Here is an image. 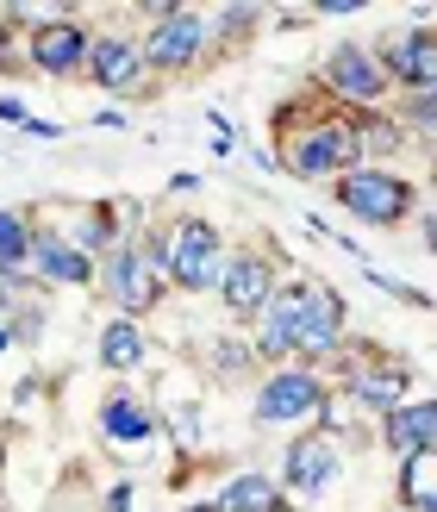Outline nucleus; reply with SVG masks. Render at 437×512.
Listing matches in <instances>:
<instances>
[{"mask_svg":"<svg viewBox=\"0 0 437 512\" xmlns=\"http://www.w3.org/2000/svg\"><path fill=\"white\" fill-rule=\"evenodd\" d=\"M0 119H7V125H19V132H25V119H32V107H19V100H7V94H0Z\"/></svg>","mask_w":437,"mask_h":512,"instance_id":"nucleus-31","label":"nucleus"},{"mask_svg":"<svg viewBox=\"0 0 437 512\" xmlns=\"http://www.w3.org/2000/svg\"><path fill=\"white\" fill-rule=\"evenodd\" d=\"M150 363V331L138 319H100V369H107L113 381H132L138 369Z\"/></svg>","mask_w":437,"mask_h":512,"instance_id":"nucleus-20","label":"nucleus"},{"mask_svg":"<svg viewBox=\"0 0 437 512\" xmlns=\"http://www.w3.org/2000/svg\"><path fill=\"white\" fill-rule=\"evenodd\" d=\"M94 425H100V444H107L113 456H150L163 438V419H157V400H150L144 388H132V381H113L107 394H100L94 406Z\"/></svg>","mask_w":437,"mask_h":512,"instance_id":"nucleus-10","label":"nucleus"},{"mask_svg":"<svg viewBox=\"0 0 437 512\" xmlns=\"http://www.w3.org/2000/svg\"><path fill=\"white\" fill-rule=\"evenodd\" d=\"M350 338V306L344 294L331 288L325 275H306V319H300V338H294V363L306 369H325L338 344Z\"/></svg>","mask_w":437,"mask_h":512,"instance_id":"nucleus-12","label":"nucleus"},{"mask_svg":"<svg viewBox=\"0 0 437 512\" xmlns=\"http://www.w3.org/2000/svg\"><path fill=\"white\" fill-rule=\"evenodd\" d=\"M25 269H32V281H44V288H94V256H82L57 225H44L32 213V256H25Z\"/></svg>","mask_w":437,"mask_h":512,"instance_id":"nucleus-17","label":"nucleus"},{"mask_svg":"<svg viewBox=\"0 0 437 512\" xmlns=\"http://www.w3.org/2000/svg\"><path fill=\"white\" fill-rule=\"evenodd\" d=\"M269 25H281V32H300V25H313V13H306V7H281V13H269Z\"/></svg>","mask_w":437,"mask_h":512,"instance_id":"nucleus-29","label":"nucleus"},{"mask_svg":"<svg viewBox=\"0 0 437 512\" xmlns=\"http://www.w3.org/2000/svg\"><path fill=\"white\" fill-rule=\"evenodd\" d=\"M0 75H25V32L0 19Z\"/></svg>","mask_w":437,"mask_h":512,"instance_id":"nucleus-27","label":"nucleus"},{"mask_svg":"<svg viewBox=\"0 0 437 512\" xmlns=\"http://www.w3.org/2000/svg\"><path fill=\"white\" fill-rule=\"evenodd\" d=\"M394 512H400V506H394Z\"/></svg>","mask_w":437,"mask_h":512,"instance_id":"nucleus-37","label":"nucleus"},{"mask_svg":"<svg viewBox=\"0 0 437 512\" xmlns=\"http://www.w3.org/2000/svg\"><path fill=\"white\" fill-rule=\"evenodd\" d=\"M269 138L281 144V169H288L294 182H338L344 169L363 163V157H356L350 113H344L319 82H300L294 94L275 100Z\"/></svg>","mask_w":437,"mask_h":512,"instance_id":"nucleus-1","label":"nucleus"},{"mask_svg":"<svg viewBox=\"0 0 437 512\" xmlns=\"http://www.w3.org/2000/svg\"><path fill=\"white\" fill-rule=\"evenodd\" d=\"M394 500H400V512H437V450L400 456V469H394Z\"/></svg>","mask_w":437,"mask_h":512,"instance_id":"nucleus-22","label":"nucleus"},{"mask_svg":"<svg viewBox=\"0 0 437 512\" xmlns=\"http://www.w3.org/2000/svg\"><path fill=\"white\" fill-rule=\"evenodd\" d=\"M313 82H319L331 100H338L344 113H375V107H388V100H394V82L381 75L375 50L356 44V38H344V44L325 50L319 69H313Z\"/></svg>","mask_w":437,"mask_h":512,"instance_id":"nucleus-7","label":"nucleus"},{"mask_svg":"<svg viewBox=\"0 0 437 512\" xmlns=\"http://www.w3.org/2000/svg\"><path fill=\"white\" fill-rule=\"evenodd\" d=\"M269 25V7H256V0H231V7H213L207 13V32H213V57H225V50L250 44L256 32Z\"/></svg>","mask_w":437,"mask_h":512,"instance_id":"nucleus-23","label":"nucleus"},{"mask_svg":"<svg viewBox=\"0 0 437 512\" xmlns=\"http://www.w3.org/2000/svg\"><path fill=\"white\" fill-rule=\"evenodd\" d=\"M431 175H437V169H431Z\"/></svg>","mask_w":437,"mask_h":512,"instance_id":"nucleus-36","label":"nucleus"},{"mask_svg":"<svg viewBox=\"0 0 437 512\" xmlns=\"http://www.w3.org/2000/svg\"><path fill=\"white\" fill-rule=\"evenodd\" d=\"M300 319H306V275H281L275 294L263 300V313L250 319V350H256V363H263V369L294 363Z\"/></svg>","mask_w":437,"mask_h":512,"instance_id":"nucleus-11","label":"nucleus"},{"mask_svg":"<svg viewBox=\"0 0 437 512\" xmlns=\"http://www.w3.org/2000/svg\"><path fill=\"white\" fill-rule=\"evenodd\" d=\"M163 275L169 294H219L225 275V232L207 213H169L163 219Z\"/></svg>","mask_w":437,"mask_h":512,"instance_id":"nucleus-3","label":"nucleus"},{"mask_svg":"<svg viewBox=\"0 0 437 512\" xmlns=\"http://www.w3.org/2000/svg\"><path fill=\"white\" fill-rule=\"evenodd\" d=\"M281 494H288L294 512H313L331 488L344 481V444L338 438H325V431H294L288 444H281Z\"/></svg>","mask_w":437,"mask_h":512,"instance_id":"nucleus-6","label":"nucleus"},{"mask_svg":"<svg viewBox=\"0 0 437 512\" xmlns=\"http://www.w3.org/2000/svg\"><path fill=\"white\" fill-rule=\"evenodd\" d=\"M331 394L325 369H306V363H281L256 375V394H250V425L256 431H294V425H313L319 400Z\"/></svg>","mask_w":437,"mask_h":512,"instance_id":"nucleus-5","label":"nucleus"},{"mask_svg":"<svg viewBox=\"0 0 437 512\" xmlns=\"http://www.w3.org/2000/svg\"><path fill=\"white\" fill-rule=\"evenodd\" d=\"M375 50L381 75L394 82V94H425L437 88V25H394Z\"/></svg>","mask_w":437,"mask_h":512,"instance_id":"nucleus-16","label":"nucleus"},{"mask_svg":"<svg viewBox=\"0 0 437 512\" xmlns=\"http://www.w3.org/2000/svg\"><path fill=\"white\" fill-rule=\"evenodd\" d=\"M94 50V25L75 19V7H57L38 32H25V75H82Z\"/></svg>","mask_w":437,"mask_h":512,"instance_id":"nucleus-13","label":"nucleus"},{"mask_svg":"<svg viewBox=\"0 0 437 512\" xmlns=\"http://www.w3.org/2000/svg\"><path fill=\"white\" fill-rule=\"evenodd\" d=\"M419 244L437 256V213H425V219H419Z\"/></svg>","mask_w":437,"mask_h":512,"instance_id":"nucleus-32","label":"nucleus"},{"mask_svg":"<svg viewBox=\"0 0 437 512\" xmlns=\"http://www.w3.org/2000/svg\"><path fill=\"white\" fill-rule=\"evenodd\" d=\"M194 188H200V175H188V169H182V175L169 182V194H175V200H182V194H194Z\"/></svg>","mask_w":437,"mask_h":512,"instance_id":"nucleus-33","label":"nucleus"},{"mask_svg":"<svg viewBox=\"0 0 437 512\" xmlns=\"http://www.w3.org/2000/svg\"><path fill=\"white\" fill-rule=\"evenodd\" d=\"M94 288L100 300L113 306L119 319H150L157 306L169 300V275H163V219L157 225H138L125 244H113L94 269Z\"/></svg>","mask_w":437,"mask_h":512,"instance_id":"nucleus-2","label":"nucleus"},{"mask_svg":"<svg viewBox=\"0 0 437 512\" xmlns=\"http://www.w3.org/2000/svg\"><path fill=\"white\" fill-rule=\"evenodd\" d=\"M331 200H338L350 219L381 225V232H394V225L419 219V182H413V175H400V169H381V163L344 169L338 182H331Z\"/></svg>","mask_w":437,"mask_h":512,"instance_id":"nucleus-4","label":"nucleus"},{"mask_svg":"<svg viewBox=\"0 0 437 512\" xmlns=\"http://www.w3.org/2000/svg\"><path fill=\"white\" fill-rule=\"evenodd\" d=\"M425 94H437V88H425Z\"/></svg>","mask_w":437,"mask_h":512,"instance_id":"nucleus-35","label":"nucleus"},{"mask_svg":"<svg viewBox=\"0 0 437 512\" xmlns=\"http://www.w3.org/2000/svg\"><path fill=\"white\" fill-rule=\"evenodd\" d=\"M138 50H144V69L157 75V82H175V75L200 69V63L213 57L207 13H200V7H182V0H175V13L150 25V32L138 38Z\"/></svg>","mask_w":437,"mask_h":512,"instance_id":"nucleus-8","label":"nucleus"},{"mask_svg":"<svg viewBox=\"0 0 437 512\" xmlns=\"http://www.w3.org/2000/svg\"><path fill=\"white\" fill-rule=\"evenodd\" d=\"M69 219H44V225H57V232L82 250V256H107L113 244H125L138 232V219H144V207L138 200H82V207H63Z\"/></svg>","mask_w":437,"mask_h":512,"instance_id":"nucleus-14","label":"nucleus"},{"mask_svg":"<svg viewBox=\"0 0 437 512\" xmlns=\"http://www.w3.org/2000/svg\"><path fill=\"white\" fill-rule=\"evenodd\" d=\"M213 512H294L288 494H281V481L269 469H231L225 475V488L213 494Z\"/></svg>","mask_w":437,"mask_h":512,"instance_id":"nucleus-19","label":"nucleus"},{"mask_svg":"<svg viewBox=\"0 0 437 512\" xmlns=\"http://www.w3.org/2000/svg\"><path fill=\"white\" fill-rule=\"evenodd\" d=\"M107 512H132V475H125V481H113V488H107Z\"/></svg>","mask_w":437,"mask_h":512,"instance_id":"nucleus-30","label":"nucleus"},{"mask_svg":"<svg viewBox=\"0 0 437 512\" xmlns=\"http://www.w3.org/2000/svg\"><path fill=\"white\" fill-rule=\"evenodd\" d=\"M306 13L313 19H356V13H369V0H313Z\"/></svg>","mask_w":437,"mask_h":512,"instance_id":"nucleus-28","label":"nucleus"},{"mask_svg":"<svg viewBox=\"0 0 437 512\" xmlns=\"http://www.w3.org/2000/svg\"><path fill=\"white\" fill-rule=\"evenodd\" d=\"M363 281L369 288H381L388 300H400V306H413V313H425L431 306V294L425 288H413V281H400V275H388V269H375V263H363Z\"/></svg>","mask_w":437,"mask_h":512,"instance_id":"nucleus-26","label":"nucleus"},{"mask_svg":"<svg viewBox=\"0 0 437 512\" xmlns=\"http://www.w3.org/2000/svg\"><path fill=\"white\" fill-rule=\"evenodd\" d=\"M207 369H213V381H225V388H238V381H256V350H250V338H213L207 344Z\"/></svg>","mask_w":437,"mask_h":512,"instance_id":"nucleus-25","label":"nucleus"},{"mask_svg":"<svg viewBox=\"0 0 437 512\" xmlns=\"http://www.w3.org/2000/svg\"><path fill=\"white\" fill-rule=\"evenodd\" d=\"M13 350V313H0V356Z\"/></svg>","mask_w":437,"mask_h":512,"instance_id":"nucleus-34","label":"nucleus"},{"mask_svg":"<svg viewBox=\"0 0 437 512\" xmlns=\"http://www.w3.org/2000/svg\"><path fill=\"white\" fill-rule=\"evenodd\" d=\"M281 269H288V263H281V250H275L269 238L225 250V275H219V306H225V319H231V325H250L256 313H263V300L275 294Z\"/></svg>","mask_w":437,"mask_h":512,"instance_id":"nucleus-9","label":"nucleus"},{"mask_svg":"<svg viewBox=\"0 0 437 512\" xmlns=\"http://www.w3.org/2000/svg\"><path fill=\"white\" fill-rule=\"evenodd\" d=\"M350 132H356V157H363V163H381V169H388V157L406 144L400 119H394L388 107H375V113H350Z\"/></svg>","mask_w":437,"mask_h":512,"instance_id":"nucleus-24","label":"nucleus"},{"mask_svg":"<svg viewBox=\"0 0 437 512\" xmlns=\"http://www.w3.org/2000/svg\"><path fill=\"white\" fill-rule=\"evenodd\" d=\"M25 256H32V213L0 207V288H7V294L38 288L32 269H25Z\"/></svg>","mask_w":437,"mask_h":512,"instance_id":"nucleus-21","label":"nucleus"},{"mask_svg":"<svg viewBox=\"0 0 437 512\" xmlns=\"http://www.w3.org/2000/svg\"><path fill=\"white\" fill-rule=\"evenodd\" d=\"M375 438H381V450H388V456L437 450V400H406V406H394V413L375 425Z\"/></svg>","mask_w":437,"mask_h":512,"instance_id":"nucleus-18","label":"nucleus"},{"mask_svg":"<svg viewBox=\"0 0 437 512\" xmlns=\"http://www.w3.org/2000/svg\"><path fill=\"white\" fill-rule=\"evenodd\" d=\"M88 88H100L107 100H138L150 94V69H144V50L132 32H119V25H107V32H94V50H88Z\"/></svg>","mask_w":437,"mask_h":512,"instance_id":"nucleus-15","label":"nucleus"}]
</instances>
